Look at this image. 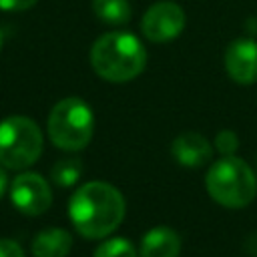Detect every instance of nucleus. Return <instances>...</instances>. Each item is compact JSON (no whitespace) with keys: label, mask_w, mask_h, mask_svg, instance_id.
Listing matches in <instances>:
<instances>
[{"label":"nucleus","mask_w":257,"mask_h":257,"mask_svg":"<svg viewBox=\"0 0 257 257\" xmlns=\"http://www.w3.org/2000/svg\"><path fill=\"white\" fill-rule=\"evenodd\" d=\"M122 193L104 181H90L76 189L68 203L74 229L86 239H104L124 219Z\"/></svg>","instance_id":"nucleus-1"},{"label":"nucleus","mask_w":257,"mask_h":257,"mask_svg":"<svg viewBox=\"0 0 257 257\" xmlns=\"http://www.w3.org/2000/svg\"><path fill=\"white\" fill-rule=\"evenodd\" d=\"M92 70L108 82H128L147 66V50L143 42L126 32L112 30L100 34L90 48Z\"/></svg>","instance_id":"nucleus-2"},{"label":"nucleus","mask_w":257,"mask_h":257,"mask_svg":"<svg viewBox=\"0 0 257 257\" xmlns=\"http://www.w3.org/2000/svg\"><path fill=\"white\" fill-rule=\"evenodd\" d=\"M205 187L215 203L227 209H243L257 195V177L243 159L227 155L209 167Z\"/></svg>","instance_id":"nucleus-3"},{"label":"nucleus","mask_w":257,"mask_h":257,"mask_svg":"<svg viewBox=\"0 0 257 257\" xmlns=\"http://www.w3.org/2000/svg\"><path fill=\"white\" fill-rule=\"evenodd\" d=\"M94 131L92 108L78 96L58 100L48 114L50 141L62 151H82Z\"/></svg>","instance_id":"nucleus-4"},{"label":"nucleus","mask_w":257,"mask_h":257,"mask_svg":"<svg viewBox=\"0 0 257 257\" xmlns=\"http://www.w3.org/2000/svg\"><path fill=\"white\" fill-rule=\"evenodd\" d=\"M42 153V133L28 116H8L0 122V165L12 171L26 169Z\"/></svg>","instance_id":"nucleus-5"},{"label":"nucleus","mask_w":257,"mask_h":257,"mask_svg":"<svg viewBox=\"0 0 257 257\" xmlns=\"http://www.w3.org/2000/svg\"><path fill=\"white\" fill-rule=\"evenodd\" d=\"M187 24L185 10L173 0H161L147 8L141 20V30L147 40L163 44L175 40Z\"/></svg>","instance_id":"nucleus-6"},{"label":"nucleus","mask_w":257,"mask_h":257,"mask_svg":"<svg viewBox=\"0 0 257 257\" xmlns=\"http://www.w3.org/2000/svg\"><path fill=\"white\" fill-rule=\"evenodd\" d=\"M10 199L14 207L30 217L42 215L52 205V191L38 173H20L10 183Z\"/></svg>","instance_id":"nucleus-7"},{"label":"nucleus","mask_w":257,"mask_h":257,"mask_svg":"<svg viewBox=\"0 0 257 257\" xmlns=\"http://www.w3.org/2000/svg\"><path fill=\"white\" fill-rule=\"evenodd\" d=\"M225 70L237 84L257 82V42L253 38H237L227 46Z\"/></svg>","instance_id":"nucleus-8"},{"label":"nucleus","mask_w":257,"mask_h":257,"mask_svg":"<svg viewBox=\"0 0 257 257\" xmlns=\"http://www.w3.org/2000/svg\"><path fill=\"white\" fill-rule=\"evenodd\" d=\"M171 155L173 159L183 165V167H191V169H197V167H203L205 163L211 161L213 157V147L211 143L199 135V133H183L179 135L173 145H171Z\"/></svg>","instance_id":"nucleus-9"},{"label":"nucleus","mask_w":257,"mask_h":257,"mask_svg":"<svg viewBox=\"0 0 257 257\" xmlns=\"http://www.w3.org/2000/svg\"><path fill=\"white\" fill-rule=\"evenodd\" d=\"M181 253V237L171 227H155L151 229L139 249V257H179Z\"/></svg>","instance_id":"nucleus-10"},{"label":"nucleus","mask_w":257,"mask_h":257,"mask_svg":"<svg viewBox=\"0 0 257 257\" xmlns=\"http://www.w3.org/2000/svg\"><path fill=\"white\" fill-rule=\"evenodd\" d=\"M72 249V237L64 229H44L32 241L34 257H66Z\"/></svg>","instance_id":"nucleus-11"},{"label":"nucleus","mask_w":257,"mask_h":257,"mask_svg":"<svg viewBox=\"0 0 257 257\" xmlns=\"http://www.w3.org/2000/svg\"><path fill=\"white\" fill-rule=\"evenodd\" d=\"M92 12L108 26H122L133 16L128 0H92Z\"/></svg>","instance_id":"nucleus-12"},{"label":"nucleus","mask_w":257,"mask_h":257,"mask_svg":"<svg viewBox=\"0 0 257 257\" xmlns=\"http://www.w3.org/2000/svg\"><path fill=\"white\" fill-rule=\"evenodd\" d=\"M80 175H82V161L80 159H60L50 169L52 181L60 187L74 185L80 179Z\"/></svg>","instance_id":"nucleus-13"},{"label":"nucleus","mask_w":257,"mask_h":257,"mask_svg":"<svg viewBox=\"0 0 257 257\" xmlns=\"http://www.w3.org/2000/svg\"><path fill=\"white\" fill-rule=\"evenodd\" d=\"M92 257H137V249L126 237H112L102 241Z\"/></svg>","instance_id":"nucleus-14"},{"label":"nucleus","mask_w":257,"mask_h":257,"mask_svg":"<svg viewBox=\"0 0 257 257\" xmlns=\"http://www.w3.org/2000/svg\"><path fill=\"white\" fill-rule=\"evenodd\" d=\"M215 147H217V151H219L223 157H227V155H233V153L237 151V147H239V139H237V135H235L233 131L225 128V131H221V133L217 135V139H215Z\"/></svg>","instance_id":"nucleus-15"},{"label":"nucleus","mask_w":257,"mask_h":257,"mask_svg":"<svg viewBox=\"0 0 257 257\" xmlns=\"http://www.w3.org/2000/svg\"><path fill=\"white\" fill-rule=\"evenodd\" d=\"M38 0H0V10L4 12H22L36 4Z\"/></svg>","instance_id":"nucleus-16"},{"label":"nucleus","mask_w":257,"mask_h":257,"mask_svg":"<svg viewBox=\"0 0 257 257\" xmlns=\"http://www.w3.org/2000/svg\"><path fill=\"white\" fill-rule=\"evenodd\" d=\"M0 257H24V251L16 241L0 239Z\"/></svg>","instance_id":"nucleus-17"},{"label":"nucleus","mask_w":257,"mask_h":257,"mask_svg":"<svg viewBox=\"0 0 257 257\" xmlns=\"http://www.w3.org/2000/svg\"><path fill=\"white\" fill-rule=\"evenodd\" d=\"M6 187H8V177H6V171L0 169V199H2L4 193H6Z\"/></svg>","instance_id":"nucleus-18"},{"label":"nucleus","mask_w":257,"mask_h":257,"mask_svg":"<svg viewBox=\"0 0 257 257\" xmlns=\"http://www.w3.org/2000/svg\"><path fill=\"white\" fill-rule=\"evenodd\" d=\"M2 46H4V32L0 30V50H2Z\"/></svg>","instance_id":"nucleus-19"}]
</instances>
